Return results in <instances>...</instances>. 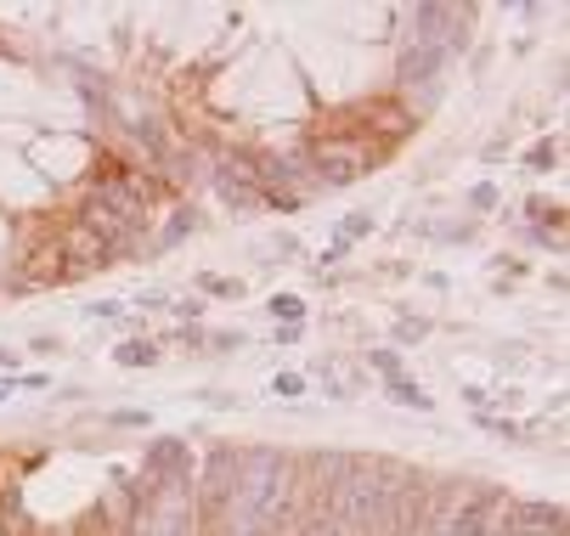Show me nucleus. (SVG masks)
Instances as JSON below:
<instances>
[{
	"label": "nucleus",
	"mask_w": 570,
	"mask_h": 536,
	"mask_svg": "<svg viewBox=\"0 0 570 536\" xmlns=\"http://www.w3.org/2000/svg\"><path fill=\"white\" fill-rule=\"evenodd\" d=\"M390 401H395V407H413V413H435V396H424L413 378H395V385H390Z\"/></svg>",
	"instance_id": "obj_1"
},
{
	"label": "nucleus",
	"mask_w": 570,
	"mask_h": 536,
	"mask_svg": "<svg viewBox=\"0 0 570 536\" xmlns=\"http://www.w3.org/2000/svg\"><path fill=\"white\" fill-rule=\"evenodd\" d=\"M114 361H119V367H153V361H158V345H153V339H125V345L114 350Z\"/></svg>",
	"instance_id": "obj_2"
},
{
	"label": "nucleus",
	"mask_w": 570,
	"mask_h": 536,
	"mask_svg": "<svg viewBox=\"0 0 570 536\" xmlns=\"http://www.w3.org/2000/svg\"><path fill=\"white\" fill-rule=\"evenodd\" d=\"M272 317H283V328H299L305 299H299V294H272Z\"/></svg>",
	"instance_id": "obj_3"
},
{
	"label": "nucleus",
	"mask_w": 570,
	"mask_h": 536,
	"mask_svg": "<svg viewBox=\"0 0 570 536\" xmlns=\"http://www.w3.org/2000/svg\"><path fill=\"white\" fill-rule=\"evenodd\" d=\"M367 361L384 373V385H395V378H401V356L395 350H367Z\"/></svg>",
	"instance_id": "obj_4"
},
{
	"label": "nucleus",
	"mask_w": 570,
	"mask_h": 536,
	"mask_svg": "<svg viewBox=\"0 0 570 536\" xmlns=\"http://www.w3.org/2000/svg\"><path fill=\"white\" fill-rule=\"evenodd\" d=\"M193 226H198V220H193V209H181V215L170 220V232H165V238H158V249H170V244H181V238L193 232Z\"/></svg>",
	"instance_id": "obj_5"
},
{
	"label": "nucleus",
	"mask_w": 570,
	"mask_h": 536,
	"mask_svg": "<svg viewBox=\"0 0 570 536\" xmlns=\"http://www.w3.org/2000/svg\"><path fill=\"white\" fill-rule=\"evenodd\" d=\"M204 282V294H220V299H237L243 294V282H232V277H198Z\"/></svg>",
	"instance_id": "obj_6"
},
{
	"label": "nucleus",
	"mask_w": 570,
	"mask_h": 536,
	"mask_svg": "<svg viewBox=\"0 0 570 536\" xmlns=\"http://www.w3.org/2000/svg\"><path fill=\"white\" fill-rule=\"evenodd\" d=\"M299 390H305L299 373H277V378H272V396H299Z\"/></svg>",
	"instance_id": "obj_7"
},
{
	"label": "nucleus",
	"mask_w": 570,
	"mask_h": 536,
	"mask_svg": "<svg viewBox=\"0 0 570 536\" xmlns=\"http://www.w3.org/2000/svg\"><path fill=\"white\" fill-rule=\"evenodd\" d=\"M176 317H187V322H198V317H204V299H181V305H176Z\"/></svg>",
	"instance_id": "obj_8"
},
{
	"label": "nucleus",
	"mask_w": 570,
	"mask_h": 536,
	"mask_svg": "<svg viewBox=\"0 0 570 536\" xmlns=\"http://www.w3.org/2000/svg\"><path fill=\"white\" fill-rule=\"evenodd\" d=\"M553 165V141L548 147H531V170H548Z\"/></svg>",
	"instance_id": "obj_9"
},
{
	"label": "nucleus",
	"mask_w": 570,
	"mask_h": 536,
	"mask_svg": "<svg viewBox=\"0 0 570 536\" xmlns=\"http://www.w3.org/2000/svg\"><path fill=\"white\" fill-rule=\"evenodd\" d=\"M0 367H18V350H7V345H0Z\"/></svg>",
	"instance_id": "obj_10"
},
{
	"label": "nucleus",
	"mask_w": 570,
	"mask_h": 536,
	"mask_svg": "<svg viewBox=\"0 0 570 536\" xmlns=\"http://www.w3.org/2000/svg\"><path fill=\"white\" fill-rule=\"evenodd\" d=\"M12 390H18V385H12V378H0V401H7V396H12Z\"/></svg>",
	"instance_id": "obj_11"
}]
</instances>
